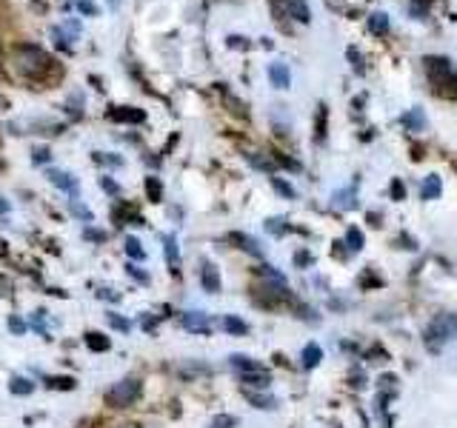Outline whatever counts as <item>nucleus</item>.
I'll list each match as a JSON object with an SVG mask.
<instances>
[{
	"label": "nucleus",
	"instance_id": "nucleus-6",
	"mask_svg": "<svg viewBox=\"0 0 457 428\" xmlns=\"http://www.w3.org/2000/svg\"><path fill=\"white\" fill-rule=\"evenodd\" d=\"M109 120H114V123H143L146 112L135 109V106H112L109 109Z\"/></svg>",
	"mask_w": 457,
	"mask_h": 428
},
{
	"label": "nucleus",
	"instance_id": "nucleus-9",
	"mask_svg": "<svg viewBox=\"0 0 457 428\" xmlns=\"http://www.w3.org/2000/svg\"><path fill=\"white\" fill-rule=\"evenodd\" d=\"M229 240H232L237 248H243L246 254H252V257H263V248H260V243H258L255 237H249V234H243V232H232V234H229Z\"/></svg>",
	"mask_w": 457,
	"mask_h": 428
},
{
	"label": "nucleus",
	"instance_id": "nucleus-14",
	"mask_svg": "<svg viewBox=\"0 0 457 428\" xmlns=\"http://www.w3.org/2000/svg\"><path fill=\"white\" fill-rule=\"evenodd\" d=\"M283 6H286L289 15H292L295 20H300V23H309L312 20V12H309V6L303 4V0H283Z\"/></svg>",
	"mask_w": 457,
	"mask_h": 428
},
{
	"label": "nucleus",
	"instance_id": "nucleus-44",
	"mask_svg": "<svg viewBox=\"0 0 457 428\" xmlns=\"http://www.w3.org/2000/svg\"><path fill=\"white\" fill-rule=\"evenodd\" d=\"M9 291H12V283L6 277H0V297H9Z\"/></svg>",
	"mask_w": 457,
	"mask_h": 428
},
{
	"label": "nucleus",
	"instance_id": "nucleus-29",
	"mask_svg": "<svg viewBox=\"0 0 457 428\" xmlns=\"http://www.w3.org/2000/svg\"><path fill=\"white\" fill-rule=\"evenodd\" d=\"M272 160H274V166H280V168H289V171H303V166H300L298 160L286 157V154H272Z\"/></svg>",
	"mask_w": 457,
	"mask_h": 428
},
{
	"label": "nucleus",
	"instance_id": "nucleus-34",
	"mask_svg": "<svg viewBox=\"0 0 457 428\" xmlns=\"http://www.w3.org/2000/svg\"><path fill=\"white\" fill-rule=\"evenodd\" d=\"M226 46H229V49H249L252 43H249L246 37H240V34H232V37L226 40Z\"/></svg>",
	"mask_w": 457,
	"mask_h": 428
},
{
	"label": "nucleus",
	"instance_id": "nucleus-23",
	"mask_svg": "<svg viewBox=\"0 0 457 428\" xmlns=\"http://www.w3.org/2000/svg\"><path fill=\"white\" fill-rule=\"evenodd\" d=\"M223 328H226L229 334H237V337L249 334V326H246L240 317H232V314H226V317H223Z\"/></svg>",
	"mask_w": 457,
	"mask_h": 428
},
{
	"label": "nucleus",
	"instance_id": "nucleus-24",
	"mask_svg": "<svg viewBox=\"0 0 457 428\" xmlns=\"http://www.w3.org/2000/svg\"><path fill=\"white\" fill-rule=\"evenodd\" d=\"M263 229H266L272 237H283V234L289 232V223H286L283 218H269V220L263 223Z\"/></svg>",
	"mask_w": 457,
	"mask_h": 428
},
{
	"label": "nucleus",
	"instance_id": "nucleus-3",
	"mask_svg": "<svg viewBox=\"0 0 457 428\" xmlns=\"http://www.w3.org/2000/svg\"><path fill=\"white\" fill-rule=\"evenodd\" d=\"M454 337H457V314L454 312H443V314H437L429 323V328L423 334V342H426V349L432 354H437L446 342H451Z\"/></svg>",
	"mask_w": 457,
	"mask_h": 428
},
{
	"label": "nucleus",
	"instance_id": "nucleus-10",
	"mask_svg": "<svg viewBox=\"0 0 457 428\" xmlns=\"http://www.w3.org/2000/svg\"><path fill=\"white\" fill-rule=\"evenodd\" d=\"M243 394H246V400L249 403H252L255 408H274L277 406V400H274V394H269L266 389H260V392H252V389H246V385H243Z\"/></svg>",
	"mask_w": 457,
	"mask_h": 428
},
{
	"label": "nucleus",
	"instance_id": "nucleus-33",
	"mask_svg": "<svg viewBox=\"0 0 457 428\" xmlns=\"http://www.w3.org/2000/svg\"><path fill=\"white\" fill-rule=\"evenodd\" d=\"M346 55H349V60H352L355 72H357V74H363V72H366V66H363V55H360L355 46H349V52H346Z\"/></svg>",
	"mask_w": 457,
	"mask_h": 428
},
{
	"label": "nucleus",
	"instance_id": "nucleus-12",
	"mask_svg": "<svg viewBox=\"0 0 457 428\" xmlns=\"http://www.w3.org/2000/svg\"><path fill=\"white\" fill-rule=\"evenodd\" d=\"M229 366H232V368H237L240 374H252V371H263V366H260L258 360H252V357H246V354H232V357H229Z\"/></svg>",
	"mask_w": 457,
	"mask_h": 428
},
{
	"label": "nucleus",
	"instance_id": "nucleus-26",
	"mask_svg": "<svg viewBox=\"0 0 457 428\" xmlns=\"http://www.w3.org/2000/svg\"><path fill=\"white\" fill-rule=\"evenodd\" d=\"M146 194L152 203H160L163 200V183L157 178H146Z\"/></svg>",
	"mask_w": 457,
	"mask_h": 428
},
{
	"label": "nucleus",
	"instance_id": "nucleus-13",
	"mask_svg": "<svg viewBox=\"0 0 457 428\" xmlns=\"http://www.w3.org/2000/svg\"><path fill=\"white\" fill-rule=\"evenodd\" d=\"M400 123H403L406 128H411V132H423V128H426V114H423V109H409V112L400 117Z\"/></svg>",
	"mask_w": 457,
	"mask_h": 428
},
{
	"label": "nucleus",
	"instance_id": "nucleus-47",
	"mask_svg": "<svg viewBox=\"0 0 457 428\" xmlns=\"http://www.w3.org/2000/svg\"><path fill=\"white\" fill-rule=\"evenodd\" d=\"M6 109H9V100H6L4 95H0V112H6Z\"/></svg>",
	"mask_w": 457,
	"mask_h": 428
},
{
	"label": "nucleus",
	"instance_id": "nucleus-46",
	"mask_svg": "<svg viewBox=\"0 0 457 428\" xmlns=\"http://www.w3.org/2000/svg\"><path fill=\"white\" fill-rule=\"evenodd\" d=\"M34 160H37V163L49 160V149H34Z\"/></svg>",
	"mask_w": 457,
	"mask_h": 428
},
{
	"label": "nucleus",
	"instance_id": "nucleus-28",
	"mask_svg": "<svg viewBox=\"0 0 457 428\" xmlns=\"http://www.w3.org/2000/svg\"><path fill=\"white\" fill-rule=\"evenodd\" d=\"M272 186H274V192H277V194H283L286 200H295V197H298V192H295L292 186H289L283 178H272Z\"/></svg>",
	"mask_w": 457,
	"mask_h": 428
},
{
	"label": "nucleus",
	"instance_id": "nucleus-20",
	"mask_svg": "<svg viewBox=\"0 0 457 428\" xmlns=\"http://www.w3.org/2000/svg\"><path fill=\"white\" fill-rule=\"evenodd\" d=\"M86 346H89L92 352H109V349H112V340H109L106 334H100V331H89V334H86Z\"/></svg>",
	"mask_w": 457,
	"mask_h": 428
},
{
	"label": "nucleus",
	"instance_id": "nucleus-40",
	"mask_svg": "<svg viewBox=\"0 0 457 428\" xmlns=\"http://www.w3.org/2000/svg\"><path fill=\"white\" fill-rule=\"evenodd\" d=\"M126 272H129L135 280H140V283H149V274H146V272H140L138 266H126Z\"/></svg>",
	"mask_w": 457,
	"mask_h": 428
},
{
	"label": "nucleus",
	"instance_id": "nucleus-32",
	"mask_svg": "<svg viewBox=\"0 0 457 428\" xmlns=\"http://www.w3.org/2000/svg\"><path fill=\"white\" fill-rule=\"evenodd\" d=\"M234 425H237V417H232V414H218L209 422V428H234Z\"/></svg>",
	"mask_w": 457,
	"mask_h": 428
},
{
	"label": "nucleus",
	"instance_id": "nucleus-1",
	"mask_svg": "<svg viewBox=\"0 0 457 428\" xmlns=\"http://www.w3.org/2000/svg\"><path fill=\"white\" fill-rule=\"evenodd\" d=\"M15 69H18L23 77L37 80V83H44V80L60 74L58 60H55L46 49H40V46H18V49H15Z\"/></svg>",
	"mask_w": 457,
	"mask_h": 428
},
{
	"label": "nucleus",
	"instance_id": "nucleus-42",
	"mask_svg": "<svg viewBox=\"0 0 457 428\" xmlns=\"http://www.w3.org/2000/svg\"><path fill=\"white\" fill-rule=\"evenodd\" d=\"M295 263H298V266H309V263H312V254H309V251H298V254H295Z\"/></svg>",
	"mask_w": 457,
	"mask_h": 428
},
{
	"label": "nucleus",
	"instance_id": "nucleus-36",
	"mask_svg": "<svg viewBox=\"0 0 457 428\" xmlns=\"http://www.w3.org/2000/svg\"><path fill=\"white\" fill-rule=\"evenodd\" d=\"M389 192H392L395 200H403V197H406V186H403V180H392V189H389Z\"/></svg>",
	"mask_w": 457,
	"mask_h": 428
},
{
	"label": "nucleus",
	"instance_id": "nucleus-7",
	"mask_svg": "<svg viewBox=\"0 0 457 428\" xmlns=\"http://www.w3.org/2000/svg\"><path fill=\"white\" fill-rule=\"evenodd\" d=\"M200 283H203V288L209 291V294H218V291L223 288V283H220V272H218L215 263H203V269H200Z\"/></svg>",
	"mask_w": 457,
	"mask_h": 428
},
{
	"label": "nucleus",
	"instance_id": "nucleus-15",
	"mask_svg": "<svg viewBox=\"0 0 457 428\" xmlns=\"http://www.w3.org/2000/svg\"><path fill=\"white\" fill-rule=\"evenodd\" d=\"M320 360H323L320 346H317V342H306V349H303V354H300V366H303V368H317Z\"/></svg>",
	"mask_w": 457,
	"mask_h": 428
},
{
	"label": "nucleus",
	"instance_id": "nucleus-25",
	"mask_svg": "<svg viewBox=\"0 0 457 428\" xmlns=\"http://www.w3.org/2000/svg\"><path fill=\"white\" fill-rule=\"evenodd\" d=\"M9 392H12V394H32V392H34V382H32L29 377H15L12 385H9Z\"/></svg>",
	"mask_w": 457,
	"mask_h": 428
},
{
	"label": "nucleus",
	"instance_id": "nucleus-30",
	"mask_svg": "<svg viewBox=\"0 0 457 428\" xmlns=\"http://www.w3.org/2000/svg\"><path fill=\"white\" fill-rule=\"evenodd\" d=\"M126 254L135 257V260H143V257H146V251H143V246H140L138 237H126Z\"/></svg>",
	"mask_w": 457,
	"mask_h": 428
},
{
	"label": "nucleus",
	"instance_id": "nucleus-31",
	"mask_svg": "<svg viewBox=\"0 0 457 428\" xmlns=\"http://www.w3.org/2000/svg\"><path fill=\"white\" fill-rule=\"evenodd\" d=\"M246 157H249V163H252L255 168H260V171H272L274 168V160H269L263 154H246Z\"/></svg>",
	"mask_w": 457,
	"mask_h": 428
},
{
	"label": "nucleus",
	"instance_id": "nucleus-2",
	"mask_svg": "<svg viewBox=\"0 0 457 428\" xmlns=\"http://www.w3.org/2000/svg\"><path fill=\"white\" fill-rule=\"evenodd\" d=\"M423 69L429 74V83L435 86V92L443 98H457V72L446 58H423Z\"/></svg>",
	"mask_w": 457,
	"mask_h": 428
},
{
	"label": "nucleus",
	"instance_id": "nucleus-8",
	"mask_svg": "<svg viewBox=\"0 0 457 428\" xmlns=\"http://www.w3.org/2000/svg\"><path fill=\"white\" fill-rule=\"evenodd\" d=\"M269 80H272L274 89H289V86H292V72H289L286 63H272L269 66Z\"/></svg>",
	"mask_w": 457,
	"mask_h": 428
},
{
	"label": "nucleus",
	"instance_id": "nucleus-16",
	"mask_svg": "<svg viewBox=\"0 0 457 428\" xmlns=\"http://www.w3.org/2000/svg\"><path fill=\"white\" fill-rule=\"evenodd\" d=\"M440 192H443V180H440L437 175H429V178L420 183V197H423V200H437Z\"/></svg>",
	"mask_w": 457,
	"mask_h": 428
},
{
	"label": "nucleus",
	"instance_id": "nucleus-11",
	"mask_svg": "<svg viewBox=\"0 0 457 428\" xmlns=\"http://www.w3.org/2000/svg\"><path fill=\"white\" fill-rule=\"evenodd\" d=\"M163 248H166V260H169L172 274H180V254H178V240H175V234H166V237H163Z\"/></svg>",
	"mask_w": 457,
	"mask_h": 428
},
{
	"label": "nucleus",
	"instance_id": "nucleus-35",
	"mask_svg": "<svg viewBox=\"0 0 457 428\" xmlns=\"http://www.w3.org/2000/svg\"><path fill=\"white\" fill-rule=\"evenodd\" d=\"M397 380L395 377H380V392L383 394H392V392H397V385H395Z\"/></svg>",
	"mask_w": 457,
	"mask_h": 428
},
{
	"label": "nucleus",
	"instance_id": "nucleus-22",
	"mask_svg": "<svg viewBox=\"0 0 457 428\" xmlns=\"http://www.w3.org/2000/svg\"><path fill=\"white\" fill-rule=\"evenodd\" d=\"M326 120H329L326 106H317V117H314V140L317 143H323V138H326Z\"/></svg>",
	"mask_w": 457,
	"mask_h": 428
},
{
	"label": "nucleus",
	"instance_id": "nucleus-21",
	"mask_svg": "<svg viewBox=\"0 0 457 428\" xmlns=\"http://www.w3.org/2000/svg\"><path fill=\"white\" fill-rule=\"evenodd\" d=\"M346 248H349V254H357L363 248V232L357 226H349V232H346Z\"/></svg>",
	"mask_w": 457,
	"mask_h": 428
},
{
	"label": "nucleus",
	"instance_id": "nucleus-41",
	"mask_svg": "<svg viewBox=\"0 0 457 428\" xmlns=\"http://www.w3.org/2000/svg\"><path fill=\"white\" fill-rule=\"evenodd\" d=\"M9 328H12L15 334H23V331H26V323H23L20 317H9Z\"/></svg>",
	"mask_w": 457,
	"mask_h": 428
},
{
	"label": "nucleus",
	"instance_id": "nucleus-4",
	"mask_svg": "<svg viewBox=\"0 0 457 428\" xmlns=\"http://www.w3.org/2000/svg\"><path fill=\"white\" fill-rule=\"evenodd\" d=\"M138 394H140V380L138 377H126V380H120L114 389L106 394V403L114 406V408H126V406H132L138 400Z\"/></svg>",
	"mask_w": 457,
	"mask_h": 428
},
{
	"label": "nucleus",
	"instance_id": "nucleus-43",
	"mask_svg": "<svg viewBox=\"0 0 457 428\" xmlns=\"http://www.w3.org/2000/svg\"><path fill=\"white\" fill-rule=\"evenodd\" d=\"M100 186H103L109 194H120V186H117V183H112L109 178H103V180H100Z\"/></svg>",
	"mask_w": 457,
	"mask_h": 428
},
{
	"label": "nucleus",
	"instance_id": "nucleus-48",
	"mask_svg": "<svg viewBox=\"0 0 457 428\" xmlns=\"http://www.w3.org/2000/svg\"><path fill=\"white\" fill-rule=\"evenodd\" d=\"M117 428H138V425H129V422H126V425H117Z\"/></svg>",
	"mask_w": 457,
	"mask_h": 428
},
{
	"label": "nucleus",
	"instance_id": "nucleus-38",
	"mask_svg": "<svg viewBox=\"0 0 457 428\" xmlns=\"http://www.w3.org/2000/svg\"><path fill=\"white\" fill-rule=\"evenodd\" d=\"M109 323H112L114 328H120V331H129V328H132L129 320H123V317H117V314H109Z\"/></svg>",
	"mask_w": 457,
	"mask_h": 428
},
{
	"label": "nucleus",
	"instance_id": "nucleus-5",
	"mask_svg": "<svg viewBox=\"0 0 457 428\" xmlns=\"http://www.w3.org/2000/svg\"><path fill=\"white\" fill-rule=\"evenodd\" d=\"M183 328L194 331V334H212V320L206 312H186L183 314Z\"/></svg>",
	"mask_w": 457,
	"mask_h": 428
},
{
	"label": "nucleus",
	"instance_id": "nucleus-19",
	"mask_svg": "<svg viewBox=\"0 0 457 428\" xmlns=\"http://www.w3.org/2000/svg\"><path fill=\"white\" fill-rule=\"evenodd\" d=\"M49 180L63 192H77V180L72 175H66V171H49Z\"/></svg>",
	"mask_w": 457,
	"mask_h": 428
},
{
	"label": "nucleus",
	"instance_id": "nucleus-37",
	"mask_svg": "<svg viewBox=\"0 0 457 428\" xmlns=\"http://www.w3.org/2000/svg\"><path fill=\"white\" fill-rule=\"evenodd\" d=\"M69 206H72V211L77 214V218H83V220H92V211H86V208H83V206H80L77 200H72Z\"/></svg>",
	"mask_w": 457,
	"mask_h": 428
},
{
	"label": "nucleus",
	"instance_id": "nucleus-18",
	"mask_svg": "<svg viewBox=\"0 0 457 428\" xmlns=\"http://www.w3.org/2000/svg\"><path fill=\"white\" fill-rule=\"evenodd\" d=\"M369 32L371 34H386L389 32V15L386 12H371L369 15Z\"/></svg>",
	"mask_w": 457,
	"mask_h": 428
},
{
	"label": "nucleus",
	"instance_id": "nucleus-17",
	"mask_svg": "<svg viewBox=\"0 0 457 428\" xmlns=\"http://www.w3.org/2000/svg\"><path fill=\"white\" fill-rule=\"evenodd\" d=\"M240 380H243V385H246V389H269V382H272L269 371H252V374H240Z\"/></svg>",
	"mask_w": 457,
	"mask_h": 428
},
{
	"label": "nucleus",
	"instance_id": "nucleus-39",
	"mask_svg": "<svg viewBox=\"0 0 457 428\" xmlns=\"http://www.w3.org/2000/svg\"><path fill=\"white\" fill-rule=\"evenodd\" d=\"M77 9H80L83 15H98V6L89 4V0H77Z\"/></svg>",
	"mask_w": 457,
	"mask_h": 428
},
{
	"label": "nucleus",
	"instance_id": "nucleus-45",
	"mask_svg": "<svg viewBox=\"0 0 457 428\" xmlns=\"http://www.w3.org/2000/svg\"><path fill=\"white\" fill-rule=\"evenodd\" d=\"M86 237H89V240H98V243L106 240V234H103V232H95V229H86Z\"/></svg>",
	"mask_w": 457,
	"mask_h": 428
},
{
	"label": "nucleus",
	"instance_id": "nucleus-49",
	"mask_svg": "<svg viewBox=\"0 0 457 428\" xmlns=\"http://www.w3.org/2000/svg\"><path fill=\"white\" fill-rule=\"evenodd\" d=\"M423 4H432V0H423Z\"/></svg>",
	"mask_w": 457,
	"mask_h": 428
},
{
	"label": "nucleus",
	"instance_id": "nucleus-27",
	"mask_svg": "<svg viewBox=\"0 0 457 428\" xmlns=\"http://www.w3.org/2000/svg\"><path fill=\"white\" fill-rule=\"evenodd\" d=\"M46 382H49V389H58V392H72L77 385L72 377H49Z\"/></svg>",
	"mask_w": 457,
	"mask_h": 428
}]
</instances>
